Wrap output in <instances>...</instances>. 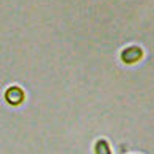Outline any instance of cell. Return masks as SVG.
Returning <instances> with one entry per match:
<instances>
[{
    "label": "cell",
    "instance_id": "7a4b0ae2",
    "mask_svg": "<svg viewBox=\"0 0 154 154\" xmlns=\"http://www.w3.org/2000/svg\"><path fill=\"white\" fill-rule=\"evenodd\" d=\"M5 99L8 104H11V106H19V104L24 101V91L19 87H11V88L6 90Z\"/></svg>",
    "mask_w": 154,
    "mask_h": 154
},
{
    "label": "cell",
    "instance_id": "3957f363",
    "mask_svg": "<svg viewBox=\"0 0 154 154\" xmlns=\"http://www.w3.org/2000/svg\"><path fill=\"white\" fill-rule=\"evenodd\" d=\"M94 151H96V154H112L110 148H109V143L106 140H97L96 146H94Z\"/></svg>",
    "mask_w": 154,
    "mask_h": 154
},
{
    "label": "cell",
    "instance_id": "6da1fadb",
    "mask_svg": "<svg viewBox=\"0 0 154 154\" xmlns=\"http://www.w3.org/2000/svg\"><path fill=\"white\" fill-rule=\"evenodd\" d=\"M142 57H143V51H142L140 47H137V46L126 47L124 51L121 52V60H123L124 63H128V65L138 61Z\"/></svg>",
    "mask_w": 154,
    "mask_h": 154
}]
</instances>
